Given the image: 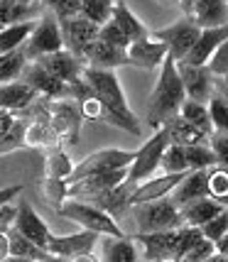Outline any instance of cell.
I'll return each instance as SVG.
<instances>
[{"instance_id":"25","label":"cell","mask_w":228,"mask_h":262,"mask_svg":"<svg viewBox=\"0 0 228 262\" xmlns=\"http://www.w3.org/2000/svg\"><path fill=\"white\" fill-rule=\"evenodd\" d=\"M221 211H223V206L216 204L214 199H196V201L184 204L182 208H179V216H182L184 226H189V228H201V226L209 223L211 218H216Z\"/></svg>"},{"instance_id":"1","label":"cell","mask_w":228,"mask_h":262,"mask_svg":"<svg viewBox=\"0 0 228 262\" xmlns=\"http://www.w3.org/2000/svg\"><path fill=\"white\" fill-rule=\"evenodd\" d=\"M84 81L89 83V89L93 91V96L106 105L108 111V125L120 127L130 135L140 137L142 135V127L137 115L133 113V108L128 105V98L123 89H120V81L115 76V71H101V69H84Z\"/></svg>"},{"instance_id":"26","label":"cell","mask_w":228,"mask_h":262,"mask_svg":"<svg viewBox=\"0 0 228 262\" xmlns=\"http://www.w3.org/2000/svg\"><path fill=\"white\" fill-rule=\"evenodd\" d=\"M170 135V145H182V147H192V145H209V135H204L201 130H196L194 125H189L182 115L172 118L167 125H162Z\"/></svg>"},{"instance_id":"19","label":"cell","mask_w":228,"mask_h":262,"mask_svg":"<svg viewBox=\"0 0 228 262\" xmlns=\"http://www.w3.org/2000/svg\"><path fill=\"white\" fill-rule=\"evenodd\" d=\"M226 39H228V25H223V27H204V30L199 32V39H196V45L192 47V52H189L186 59L179 61V64H189V67H206L209 57H211V54H214V52H216Z\"/></svg>"},{"instance_id":"24","label":"cell","mask_w":228,"mask_h":262,"mask_svg":"<svg viewBox=\"0 0 228 262\" xmlns=\"http://www.w3.org/2000/svg\"><path fill=\"white\" fill-rule=\"evenodd\" d=\"M111 23H113L115 27H118V30H120V32L130 39V45L150 34L148 27L140 23L135 15H133V10L128 8L126 0H113V15H111Z\"/></svg>"},{"instance_id":"40","label":"cell","mask_w":228,"mask_h":262,"mask_svg":"<svg viewBox=\"0 0 228 262\" xmlns=\"http://www.w3.org/2000/svg\"><path fill=\"white\" fill-rule=\"evenodd\" d=\"M79 111H81V118L84 120H96V123H108V111H106V105H103L96 96H93V91L89 93V96H84L79 103Z\"/></svg>"},{"instance_id":"4","label":"cell","mask_w":228,"mask_h":262,"mask_svg":"<svg viewBox=\"0 0 228 262\" xmlns=\"http://www.w3.org/2000/svg\"><path fill=\"white\" fill-rule=\"evenodd\" d=\"M57 216L67 218V221H74L84 230H91V233L101 235V238H126V233H123L120 223L115 218H111L98 206L79 201V199H67L57 208Z\"/></svg>"},{"instance_id":"30","label":"cell","mask_w":228,"mask_h":262,"mask_svg":"<svg viewBox=\"0 0 228 262\" xmlns=\"http://www.w3.org/2000/svg\"><path fill=\"white\" fill-rule=\"evenodd\" d=\"M61 145L49 123H34L30 120L23 133V147H57Z\"/></svg>"},{"instance_id":"12","label":"cell","mask_w":228,"mask_h":262,"mask_svg":"<svg viewBox=\"0 0 228 262\" xmlns=\"http://www.w3.org/2000/svg\"><path fill=\"white\" fill-rule=\"evenodd\" d=\"M23 81L30 89H34V93H37L39 98H47V101H64V98H71L69 83L54 79L52 74H47L37 61H30V64L25 67Z\"/></svg>"},{"instance_id":"51","label":"cell","mask_w":228,"mask_h":262,"mask_svg":"<svg viewBox=\"0 0 228 262\" xmlns=\"http://www.w3.org/2000/svg\"><path fill=\"white\" fill-rule=\"evenodd\" d=\"M216 91L221 93V96L226 98V103H228V86H226V83H223V81H218V79H216Z\"/></svg>"},{"instance_id":"44","label":"cell","mask_w":228,"mask_h":262,"mask_svg":"<svg viewBox=\"0 0 228 262\" xmlns=\"http://www.w3.org/2000/svg\"><path fill=\"white\" fill-rule=\"evenodd\" d=\"M98 39H101V42H106V45L118 47V49H126V52H128V47H130V39H128L126 34L120 32V30H118L111 20H108V23L98 30Z\"/></svg>"},{"instance_id":"14","label":"cell","mask_w":228,"mask_h":262,"mask_svg":"<svg viewBox=\"0 0 228 262\" xmlns=\"http://www.w3.org/2000/svg\"><path fill=\"white\" fill-rule=\"evenodd\" d=\"M98 238L101 235H96L91 230H79V233H71V235H54L52 233L49 240H47V255L71 260V257L84 255V252H93Z\"/></svg>"},{"instance_id":"33","label":"cell","mask_w":228,"mask_h":262,"mask_svg":"<svg viewBox=\"0 0 228 262\" xmlns=\"http://www.w3.org/2000/svg\"><path fill=\"white\" fill-rule=\"evenodd\" d=\"M184 120L189 125H194L196 130H201L204 135H214V125H211V115H209V108L204 103H194V101H184L182 103V111H179Z\"/></svg>"},{"instance_id":"13","label":"cell","mask_w":228,"mask_h":262,"mask_svg":"<svg viewBox=\"0 0 228 262\" xmlns=\"http://www.w3.org/2000/svg\"><path fill=\"white\" fill-rule=\"evenodd\" d=\"M179 79H182L186 101L194 103H209V98L216 91V79L206 67H189V64H177Z\"/></svg>"},{"instance_id":"15","label":"cell","mask_w":228,"mask_h":262,"mask_svg":"<svg viewBox=\"0 0 228 262\" xmlns=\"http://www.w3.org/2000/svg\"><path fill=\"white\" fill-rule=\"evenodd\" d=\"M12 228L17 230L20 235H25L27 240H32L37 248L47 250V240H49V235H52V230H49L45 218L32 208L30 201H20V204H17V213H15Z\"/></svg>"},{"instance_id":"3","label":"cell","mask_w":228,"mask_h":262,"mask_svg":"<svg viewBox=\"0 0 228 262\" xmlns=\"http://www.w3.org/2000/svg\"><path fill=\"white\" fill-rule=\"evenodd\" d=\"M204 238L199 228L160 230V233H135L133 240L142 245V257L148 262H182L184 255L192 250V245Z\"/></svg>"},{"instance_id":"27","label":"cell","mask_w":228,"mask_h":262,"mask_svg":"<svg viewBox=\"0 0 228 262\" xmlns=\"http://www.w3.org/2000/svg\"><path fill=\"white\" fill-rule=\"evenodd\" d=\"M101 262H137V243L133 238H101Z\"/></svg>"},{"instance_id":"38","label":"cell","mask_w":228,"mask_h":262,"mask_svg":"<svg viewBox=\"0 0 228 262\" xmlns=\"http://www.w3.org/2000/svg\"><path fill=\"white\" fill-rule=\"evenodd\" d=\"M186 155V167L189 169H211L216 167V155L209 145H192V147H184Z\"/></svg>"},{"instance_id":"52","label":"cell","mask_w":228,"mask_h":262,"mask_svg":"<svg viewBox=\"0 0 228 262\" xmlns=\"http://www.w3.org/2000/svg\"><path fill=\"white\" fill-rule=\"evenodd\" d=\"M206 262H228V257H223V255H218V252H216V255H211Z\"/></svg>"},{"instance_id":"7","label":"cell","mask_w":228,"mask_h":262,"mask_svg":"<svg viewBox=\"0 0 228 262\" xmlns=\"http://www.w3.org/2000/svg\"><path fill=\"white\" fill-rule=\"evenodd\" d=\"M59 49H64V42H61V30H59L57 17L52 12H42V17L37 20V27L34 32L30 34V39L23 45V52L27 61H37L39 57H47V54H54Z\"/></svg>"},{"instance_id":"48","label":"cell","mask_w":228,"mask_h":262,"mask_svg":"<svg viewBox=\"0 0 228 262\" xmlns=\"http://www.w3.org/2000/svg\"><path fill=\"white\" fill-rule=\"evenodd\" d=\"M10 257V240H8V230L0 233V262H5Z\"/></svg>"},{"instance_id":"5","label":"cell","mask_w":228,"mask_h":262,"mask_svg":"<svg viewBox=\"0 0 228 262\" xmlns=\"http://www.w3.org/2000/svg\"><path fill=\"white\" fill-rule=\"evenodd\" d=\"M137 226V233H160V230H174L182 228V216L179 208L172 204L170 196L148 201V204H135L128 211Z\"/></svg>"},{"instance_id":"6","label":"cell","mask_w":228,"mask_h":262,"mask_svg":"<svg viewBox=\"0 0 228 262\" xmlns=\"http://www.w3.org/2000/svg\"><path fill=\"white\" fill-rule=\"evenodd\" d=\"M167 145H170V135H167L164 127H160V130H155V135L150 137L142 147L135 149V160L128 167V179H126L128 186L135 189L137 184L148 182V179H152V177L157 174V169H160V157Z\"/></svg>"},{"instance_id":"54","label":"cell","mask_w":228,"mask_h":262,"mask_svg":"<svg viewBox=\"0 0 228 262\" xmlns=\"http://www.w3.org/2000/svg\"><path fill=\"white\" fill-rule=\"evenodd\" d=\"M5 262H37V260H25V257H8Z\"/></svg>"},{"instance_id":"46","label":"cell","mask_w":228,"mask_h":262,"mask_svg":"<svg viewBox=\"0 0 228 262\" xmlns=\"http://www.w3.org/2000/svg\"><path fill=\"white\" fill-rule=\"evenodd\" d=\"M15 213H17V206H12V204L0 206V233H5V230L12 228V223H15Z\"/></svg>"},{"instance_id":"31","label":"cell","mask_w":228,"mask_h":262,"mask_svg":"<svg viewBox=\"0 0 228 262\" xmlns=\"http://www.w3.org/2000/svg\"><path fill=\"white\" fill-rule=\"evenodd\" d=\"M27 64H30V61L25 57L23 47L15 49V52H8V54H0V86L23 79V71Z\"/></svg>"},{"instance_id":"21","label":"cell","mask_w":228,"mask_h":262,"mask_svg":"<svg viewBox=\"0 0 228 262\" xmlns=\"http://www.w3.org/2000/svg\"><path fill=\"white\" fill-rule=\"evenodd\" d=\"M192 23L204 30V27H223L228 25V0H192Z\"/></svg>"},{"instance_id":"17","label":"cell","mask_w":228,"mask_h":262,"mask_svg":"<svg viewBox=\"0 0 228 262\" xmlns=\"http://www.w3.org/2000/svg\"><path fill=\"white\" fill-rule=\"evenodd\" d=\"M37 64L45 69L47 74H52L54 79L64 81V83H74L76 79H81L84 74V61L79 57H74L69 49H59L54 54H47V57H39Z\"/></svg>"},{"instance_id":"43","label":"cell","mask_w":228,"mask_h":262,"mask_svg":"<svg viewBox=\"0 0 228 262\" xmlns=\"http://www.w3.org/2000/svg\"><path fill=\"white\" fill-rule=\"evenodd\" d=\"M199 230H201V235H204L206 240H211V243H216L218 238H223L228 233V208H223L216 218H211V221L204 223Z\"/></svg>"},{"instance_id":"35","label":"cell","mask_w":228,"mask_h":262,"mask_svg":"<svg viewBox=\"0 0 228 262\" xmlns=\"http://www.w3.org/2000/svg\"><path fill=\"white\" fill-rule=\"evenodd\" d=\"M206 108H209V115H211L214 133L228 137V103H226V98H223L218 91H214V96H211L209 103H206Z\"/></svg>"},{"instance_id":"28","label":"cell","mask_w":228,"mask_h":262,"mask_svg":"<svg viewBox=\"0 0 228 262\" xmlns=\"http://www.w3.org/2000/svg\"><path fill=\"white\" fill-rule=\"evenodd\" d=\"M34 27H37V20L3 27V30H0V54H8V52L20 49V47L30 39V34L34 32Z\"/></svg>"},{"instance_id":"39","label":"cell","mask_w":228,"mask_h":262,"mask_svg":"<svg viewBox=\"0 0 228 262\" xmlns=\"http://www.w3.org/2000/svg\"><path fill=\"white\" fill-rule=\"evenodd\" d=\"M160 169L164 174H179V171H189L186 167V155H184L182 145H167L160 157Z\"/></svg>"},{"instance_id":"37","label":"cell","mask_w":228,"mask_h":262,"mask_svg":"<svg viewBox=\"0 0 228 262\" xmlns=\"http://www.w3.org/2000/svg\"><path fill=\"white\" fill-rule=\"evenodd\" d=\"M39 194H42V199H45L47 204L57 211L59 206L69 199V182H61V179H49V177H45V179H42V184H39Z\"/></svg>"},{"instance_id":"10","label":"cell","mask_w":228,"mask_h":262,"mask_svg":"<svg viewBox=\"0 0 228 262\" xmlns=\"http://www.w3.org/2000/svg\"><path fill=\"white\" fill-rule=\"evenodd\" d=\"M135 160V152L130 149H98V152H91L86 160H81V164L74 167V174L69 182H76L81 177H89V174H101V171H118L130 167Z\"/></svg>"},{"instance_id":"22","label":"cell","mask_w":228,"mask_h":262,"mask_svg":"<svg viewBox=\"0 0 228 262\" xmlns=\"http://www.w3.org/2000/svg\"><path fill=\"white\" fill-rule=\"evenodd\" d=\"M39 101V96L34 93V89H30L23 79L10 81L0 86V108L12 111V113H27L34 103Z\"/></svg>"},{"instance_id":"2","label":"cell","mask_w":228,"mask_h":262,"mask_svg":"<svg viewBox=\"0 0 228 262\" xmlns=\"http://www.w3.org/2000/svg\"><path fill=\"white\" fill-rule=\"evenodd\" d=\"M184 101H186V93H184L182 79H179V71H177V61L167 54L164 64H162L160 79H157L155 89L150 93L145 123L150 127H155V130H160L162 125L170 123L172 118L179 115Z\"/></svg>"},{"instance_id":"41","label":"cell","mask_w":228,"mask_h":262,"mask_svg":"<svg viewBox=\"0 0 228 262\" xmlns=\"http://www.w3.org/2000/svg\"><path fill=\"white\" fill-rule=\"evenodd\" d=\"M42 5L47 12L57 17V23L81 15V0H42Z\"/></svg>"},{"instance_id":"36","label":"cell","mask_w":228,"mask_h":262,"mask_svg":"<svg viewBox=\"0 0 228 262\" xmlns=\"http://www.w3.org/2000/svg\"><path fill=\"white\" fill-rule=\"evenodd\" d=\"M81 15L103 27L113 15V0H81Z\"/></svg>"},{"instance_id":"45","label":"cell","mask_w":228,"mask_h":262,"mask_svg":"<svg viewBox=\"0 0 228 262\" xmlns=\"http://www.w3.org/2000/svg\"><path fill=\"white\" fill-rule=\"evenodd\" d=\"M211 255H216V245H214L211 240L201 238L199 243H194V245H192V250L184 255L182 262H206Z\"/></svg>"},{"instance_id":"57","label":"cell","mask_w":228,"mask_h":262,"mask_svg":"<svg viewBox=\"0 0 228 262\" xmlns=\"http://www.w3.org/2000/svg\"><path fill=\"white\" fill-rule=\"evenodd\" d=\"M157 262H160V260H157Z\"/></svg>"},{"instance_id":"34","label":"cell","mask_w":228,"mask_h":262,"mask_svg":"<svg viewBox=\"0 0 228 262\" xmlns=\"http://www.w3.org/2000/svg\"><path fill=\"white\" fill-rule=\"evenodd\" d=\"M206 186H209V199L228 208V169L223 167H211L206 169Z\"/></svg>"},{"instance_id":"56","label":"cell","mask_w":228,"mask_h":262,"mask_svg":"<svg viewBox=\"0 0 228 262\" xmlns=\"http://www.w3.org/2000/svg\"><path fill=\"white\" fill-rule=\"evenodd\" d=\"M218 81H223V83H226V86H228V76H226V79H218Z\"/></svg>"},{"instance_id":"47","label":"cell","mask_w":228,"mask_h":262,"mask_svg":"<svg viewBox=\"0 0 228 262\" xmlns=\"http://www.w3.org/2000/svg\"><path fill=\"white\" fill-rule=\"evenodd\" d=\"M23 191V184H15V186H8V189H3L0 191V206H5V204H10L15 196Z\"/></svg>"},{"instance_id":"8","label":"cell","mask_w":228,"mask_h":262,"mask_svg":"<svg viewBox=\"0 0 228 262\" xmlns=\"http://www.w3.org/2000/svg\"><path fill=\"white\" fill-rule=\"evenodd\" d=\"M199 27H196L192 20H177V23H172L170 27H162V30H155V32H150L157 42L162 45H167V52H170V57L179 64L186 59V54L192 52V47L196 45V39H199Z\"/></svg>"},{"instance_id":"42","label":"cell","mask_w":228,"mask_h":262,"mask_svg":"<svg viewBox=\"0 0 228 262\" xmlns=\"http://www.w3.org/2000/svg\"><path fill=\"white\" fill-rule=\"evenodd\" d=\"M206 69L211 71V76H214V79H226L228 76V39L218 47L211 57H209Z\"/></svg>"},{"instance_id":"49","label":"cell","mask_w":228,"mask_h":262,"mask_svg":"<svg viewBox=\"0 0 228 262\" xmlns=\"http://www.w3.org/2000/svg\"><path fill=\"white\" fill-rule=\"evenodd\" d=\"M214 245H216V252H218V255L228 257V233L223 235V238H218L216 243H214Z\"/></svg>"},{"instance_id":"11","label":"cell","mask_w":228,"mask_h":262,"mask_svg":"<svg viewBox=\"0 0 228 262\" xmlns=\"http://www.w3.org/2000/svg\"><path fill=\"white\" fill-rule=\"evenodd\" d=\"M59 30H61V42H64V49H69L74 57H79L84 61V52L86 47L91 45L93 39H98V25H93L91 20H86L84 15H76V17H69V20H61L59 23Z\"/></svg>"},{"instance_id":"53","label":"cell","mask_w":228,"mask_h":262,"mask_svg":"<svg viewBox=\"0 0 228 262\" xmlns=\"http://www.w3.org/2000/svg\"><path fill=\"white\" fill-rule=\"evenodd\" d=\"M12 3H20V5H37V3H42V0H12Z\"/></svg>"},{"instance_id":"20","label":"cell","mask_w":228,"mask_h":262,"mask_svg":"<svg viewBox=\"0 0 228 262\" xmlns=\"http://www.w3.org/2000/svg\"><path fill=\"white\" fill-rule=\"evenodd\" d=\"M186 177V171H179V174H160V177H152L148 182L137 184L133 189V196H130V206L135 204H148V201H157V199H164L174 191V186Z\"/></svg>"},{"instance_id":"29","label":"cell","mask_w":228,"mask_h":262,"mask_svg":"<svg viewBox=\"0 0 228 262\" xmlns=\"http://www.w3.org/2000/svg\"><path fill=\"white\" fill-rule=\"evenodd\" d=\"M74 162L69 160V155L59 147H49L47 149V164H45V177L49 179H61V182H69L71 174H74Z\"/></svg>"},{"instance_id":"32","label":"cell","mask_w":228,"mask_h":262,"mask_svg":"<svg viewBox=\"0 0 228 262\" xmlns=\"http://www.w3.org/2000/svg\"><path fill=\"white\" fill-rule=\"evenodd\" d=\"M8 240H10V257H25V260H37V262H45L49 257L47 250L37 248L32 240L20 235L15 228L8 230Z\"/></svg>"},{"instance_id":"55","label":"cell","mask_w":228,"mask_h":262,"mask_svg":"<svg viewBox=\"0 0 228 262\" xmlns=\"http://www.w3.org/2000/svg\"><path fill=\"white\" fill-rule=\"evenodd\" d=\"M45 262H69V260H61V257H52V255H49Z\"/></svg>"},{"instance_id":"16","label":"cell","mask_w":228,"mask_h":262,"mask_svg":"<svg viewBox=\"0 0 228 262\" xmlns=\"http://www.w3.org/2000/svg\"><path fill=\"white\" fill-rule=\"evenodd\" d=\"M84 67L101 69V71H115L118 67H130L126 49H118L113 45H106L101 39H93L84 52Z\"/></svg>"},{"instance_id":"23","label":"cell","mask_w":228,"mask_h":262,"mask_svg":"<svg viewBox=\"0 0 228 262\" xmlns=\"http://www.w3.org/2000/svg\"><path fill=\"white\" fill-rule=\"evenodd\" d=\"M172 204L182 208L184 204H192L196 199H209V186H206V169H189L186 177L174 186L170 194Z\"/></svg>"},{"instance_id":"50","label":"cell","mask_w":228,"mask_h":262,"mask_svg":"<svg viewBox=\"0 0 228 262\" xmlns=\"http://www.w3.org/2000/svg\"><path fill=\"white\" fill-rule=\"evenodd\" d=\"M69 262H101L93 252H84V255H76V257H71Z\"/></svg>"},{"instance_id":"9","label":"cell","mask_w":228,"mask_h":262,"mask_svg":"<svg viewBox=\"0 0 228 262\" xmlns=\"http://www.w3.org/2000/svg\"><path fill=\"white\" fill-rule=\"evenodd\" d=\"M47 111H49V127L54 130L59 142L74 145L79 140L81 130V111L76 101L64 98V101H47Z\"/></svg>"},{"instance_id":"18","label":"cell","mask_w":228,"mask_h":262,"mask_svg":"<svg viewBox=\"0 0 228 262\" xmlns=\"http://www.w3.org/2000/svg\"><path fill=\"white\" fill-rule=\"evenodd\" d=\"M167 54H170L167 45L157 42L152 34H148V37H142V39H137V42H133V45L128 47L130 67H140V69H145V71H152V69L162 67Z\"/></svg>"}]
</instances>
